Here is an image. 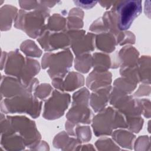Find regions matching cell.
I'll list each match as a JSON object with an SVG mask.
<instances>
[{
	"label": "cell",
	"mask_w": 151,
	"mask_h": 151,
	"mask_svg": "<svg viewBox=\"0 0 151 151\" xmlns=\"http://www.w3.org/2000/svg\"><path fill=\"white\" fill-rule=\"evenodd\" d=\"M93 66V57L89 54L76 56L74 61L75 69L83 73H87Z\"/></svg>",
	"instance_id": "obj_26"
},
{
	"label": "cell",
	"mask_w": 151,
	"mask_h": 151,
	"mask_svg": "<svg viewBox=\"0 0 151 151\" xmlns=\"http://www.w3.org/2000/svg\"><path fill=\"white\" fill-rule=\"evenodd\" d=\"M150 93V84H141L138 90L134 93V97H142L145 96H149Z\"/></svg>",
	"instance_id": "obj_36"
},
{
	"label": "cell",
	"mask_w": 151,
	"mask_h": 151,
	"mask_svg": "<svg viewBox=\"0 0 151 151\" xmlns=\"http://www.w3.org/2000/svg\"><path fill=\"white\" fill-rule=\"evenodd\" d=\"M46 28L52 32L65 31L67 28V19L58 14H54L49 18Z\"/></svg>",
	"instance_id": "obj_24"
},
{
	"label": "cell",
	"mask_w": 151,
	"mask_h": 151,
	"mask_svg": "<svg viewBox=\"0 0 151 151\" xmlns=\"http://www.w3.org/2000/svg\"><path fill=\"white\" fill-rule=\"evenodd\" d=\"M135 150H150V138L147 136H139L134 142Z\"/></svg>",
	"instance_id": "obj_34"
},
{
	"label": "cell",
	"mask_w": 151,
	"mask_h": 151,
	"mask_svg": "<svg viewBox=\"0 0 151 151\" xmlns=\"http://www.w3.org/2000/svg\"><path fill=\"white\" fill-rule=\"evenodd\" d=\"M137 70L140 82H142L143 84H150V56L143 55L138 59L137 63Z\"/></svg>",
	"instance_id": "obj_20"
},
{
	"label": "cell",
	"mask_w": 151,
	"mask_h": 151,
	"mask_svg": "<svg viewBox=\"0 0 151 151\" xmlns=\"http://www.w3.org/2000/svg\"><path fill=\"white\" fill-rule=\"evenodd\" d=\"M137 84L132 82L125 77L117 78L114 82V87L121 91L129 94L136 87Z\"/></svg>",
	"instance_id": "obj_28"
},
{
	"label": "cell",
	"mask_w": 151,
	"mask_h": 151,
	"mask_svg": "<svg viewBox=\"0 0 151 151\" xmlns=\"http://www.w3.org/2000/svg\"><path fill=\"white\" fill-rule=\"evenodd\" d=\"M52 92V88L49 84H41L36 87L34 91V96L41 99L44 100Z\"/></svg>",
	"instance_id": "obj_32"
},
{
	"label": "cell",
	"mask_w": 151,
	"mask_h": 151,
	"mask_svg": "<svg viewBox=\"0 0 151 151\" xmlns=\"http://www.w3.org/2000/svg\"><path fill=\"white\" fill-rule=\"evenodd\" d=\"M49 2L45 1L42 6L32 12L20 10L14 19L15 27L25 31L31 38H38L47 29L45 20L50 14L47 5Z\"/></svg>",
	"instance_id": "obj_1"
},
{
	"label": "cell",
	"mask_w": 151,
	"mask_h": 151,
	"mask_svg": "<svg viewBox=\"0 0 151 151\" xmlns=\"http://www.w3.org/2000/svg\"><path fill=\"white\" fill-rule=\"evenodd\" d=\"M42 102L32 94L7 98L1 101V111L5 113H26L32 118L41 113Z\"/></svg>",
	"instance_id": "obj_3"
},
{
	"label": "cell",
	"mask_w": 151,
	"mask_h": 151,
	"mask_svg": "<svg viewBox=\"0 0 151 151\" xmlns=\"http://www.w3.org/2000/svg\"><path fill=\"white\" fill-rule=\"evenodd\" d=\"M96 147L99 150H120V148L108 137L100 138L97 140L95 143Z\"/></svg>",
	"instance_id": "obj_31"
},
{
	"label": "cell",
	"mask_w": 151,
	"mask_h": 151,
	"mask_svg": "<svg viewBox=\"0 0 151 151\" xmlns=\"http://www.w3.org/2000/svg\"><path fill=\"white\" fill-rule=\"evenodd\" d=\"M67 120L78 124H89L91 120V111L88 104L72 103V106L66 114Z\"/></svg>",
	"instance_id": "obj_11"
},
{
	"label": "cell",
	"mask_w": 151,
	"mask_h": 151,
	"mask_svg": "<svg viewBox=\"0 0 151 151\" xmlns=\"http://www.w3.org/2000/svg\"><path fill=\"white\" fill-rule=\"evenodd\" d=\"M75 136L81 143L88 142L91 137V130L89 126H76Z\"/></svg>",
	"instance_id": "obj_30"
},
{
	"label": "cell",
	"mask_w": 151,
	"mask_h": 151,
	"mask_svg": "<svg viewBox=\"0 0 151 151\" xmlns=\"http://www.w3.org/2000/svg\"><path fill=\"white\" fill-rule=\"evenodd\" d=\"M73 59V55L68 48L57 53L49 52L43 55L41 65L43 69L49 68L47 73L52 79L63 78L71 67Z\"/></svg>",
	"instance_id": "obj_4"
},
{
	"label": "cell",
	"mask_w": 151,
	"mask_h": 151,
	"mask_svg": "<svg viewBox=\"0 0 151 151\" xmlns=\"http://www.w3.org/2000/svg\"><path fill=\"white\" fill-rule=\"evenodd\" d=\"M71 41V47L76 56L88 53L95 48L96 35L84 30L72 29L67 31Z\"/></svg>",
	"instance_id": "obj_8"
},
{
	"label": "cell",
	"mask_w": 151,
	"mask_h": 151,
	"mask_svg": "<svg viewBox=\"0 0 151 151\" xmlns=\"http://www.w3.org/2000/svg\"><path fill=\"white\" fill-rule=\"evenodd\" d=\"M135 42V36L130 31H124V35L120 45L126 44H134Z\"/></svg>",
	"instance_id": "obj_38"
},
{
	"label": "cell",
	"mask_w": 151,
	"mask_h": 151,
	"mask_svg": "<svg viewBox=\"0 0 151 151\" xmlns=\"http://www.w3.org/2000/svg\"><path fill=\"white\" fill-rule=\"evenodd\" d=\"M25 63L26 57H24L18 50L11 51L8 56L4 71L6 74L19 78L24 70Z\"/></svg>",
	"instance_id": "obj_13"
},
{
	"label": "cell",
	"mask_w": 151,
	"mask_h": 151,
	"mask_svg": "<svg viewBox=\"0 0 151 151\" xmlns=\"http://www.w3.org/2000/svg\"><path fill=\"white\" fill-rule=\"evenodd\" d=\"M44 50L50 52L58 49L67 48L71 41L67 31L51 32L47 29L37 39Z\"/></svg>",
	"instance_id": "obj_9"
},
{
	"label": "cell",
	"mask_w": 151,
	"mask_h": 151,
	"mask_svg": "<svg viewBox=\"0 0 151 151\" xmlns=\"http://www.w3.org/2000/svg\"><path fill=\"white\" fill-rule=\"evenodd\" d=\"M127 128L132 133H137L142 129L143 119L140 116L125 117Z\"/></svg>",
	"instance_id": "obj_29"
},
{
	"label": "cell",
	"mask_w": 151,
	"mask_h": 151,
	"mask_svg": "<svg viewBox=\"0 0 151 151\" xmlns=\"http://www.w3.org/2000/svg\"><path fill=\"white\" fill-rule=\"evenodd\" d=\"M93 67L97 71H108L112 68L113 64L109 55L101 52H96L93 55Z\"/></svg>",
	"instance_id": "obj_23"
},
{
	"label": "cell",
	"mask_w": 151,
	"mask_h": 151,
	"mask_svg": "<svg viewBox=\"0 0 151 151\" xmlns=\"http://www.w3.org/2000/svg\"><path fill=\"white\" fill-rule=\"evenodd\" d=\"M84 83V77L74 71L70 72L65 77L64 80L61 78L52 79V84L58 90L71 91L83 86Z\"/></svg>",
	"instance_id": "obj_12"
},
{
	"label": "cell",
	"mask_w": 151,
	"mask_h": 151,
	"mask_svg": "<svg viewBox=\"0 0 151 151\" xmlns=\"http://www.w3.org/2000/svg\"><path fill=\"white\" fill-rule=\"evenodd\" d=\"M7 119L15 133L22 138L25 146L34 150L41 140L35 122L24 116H8Z\"/></svg>",
	"instance_id": "obj_5"
},
{
	"label": "cell",
	"mask_w": 151,
	"mask_h": 151,
	"mask_svg": "<svg viewBox=\"0 0 151 151\" xmlns=\"http://www.w3.org/2000/svg\"><path fill=\"white\" fill-rule=\"evenodd\" d=\"M139 53L133 47L128 45L122 48L119 52L121 67L135 66L139 59Z\"/></svg>",
	"instance_id": "obj_18"
},
{
	"label": "cell",
	"mask_w": 151,
	"mask_h": 151,
	"mask_svg": "<svg viewBox=\"0 0 151 151\" xmlns=\"http://www.w3.org/2000/svg\"><path fill=\"white\" fill-rule=\"evenodd\" d=\"M90 93L86 88H83L73 94V103H83L88 104Z\"/></svg>",
	"instance_id": "obj_33"
},
{
	"label": "cell",
	"mask_w": 151,
	"mask_h": 151,
	"mask_svg": "<svg viewBox=\"0 0 151 151\" xmlns=\"http://www.w3.org/2000/svg\"><path fill=\"white\" fill-rule=\"evenodd\" d=\"M117 44L116 39L110 32L100 33L95 37V45L97 49L105 52H112Z\"/></svg>",
	"instance_id": "obj_16"
},
{
	"label": "cell",
	"mask_w": 151,
	"mask_h": 151,
	"mask_svg": "<svg viewBox=\"0 0 151 151\" xmlns=\"http://www.w3.org/2000/svg\"><path fill=\"white\" fill-rule=\"evenodd\" d=\"M80 142L76 138L70 137L65 132H61L53 140V146L63 150H77Z\"/></svg>",
	"instance_id": "obj_17"
},
{
	"label": "cell",
	"mask_w": 151,
	"mask_h": 151,
	"mask_svg": "<svg viewBox=\"0 0 151 151\" xmlns=\"http://www.w3.org/2000/svg\"><path fill=\"white\" fill-rule=\"evenodd\" d=\"M89 29L91 31H93L94 32H99L100 34L107 32V29H106L104 25L101 18L96 20L90 27Z\"/></svg>",
	"instance_id": "obj_35"
},
{
	"label": "cell",
	"mask_w": 151,
	"mask_h": 151,
	"mask_svg": "<svg viewBox=\"0 0 151 151\" xmlns=\"http://www.w3.org/2000/svg\"><path fill=\"white\" fill-rule=\"evenodd\" d=\"M142 107H143V116L146 118L150 117V101L148 99H140Z\"/></svg>",
	"instance_id": "obj_37"
},
{
	"label": "cell",
	"mask_w": 151,
	"mask_h": 151,
	"mask_svg": "<svg viewBox=\"0 0 151 151\" xmlns=\"http://www.w3.org/2000/svg\"><path fill=\"white\" fill-rule=\"evenodd\" d=\"M114 3L111 10L117 15L118 28L120 31H126L142 12V1L130 0Z\"/></svg>",
	"instance_id": "obj_6"
},
{
	"label": "cell",
	"mask_w": 151,
	"mask_h": 151,
	"mask_svg": "<svg viewBox=\"0 0 151 151\" xmlns=\"http://www.w3.org/2000/svg\"><path fill=\"white\" fill-rule=\"evenodd\" d=\"M111 83V74L108 71L93 70L86 79L87 86L93 91L110 86Z\"/></svg>",
	"instance_id": "obj_14"
},
{
	"label": "cell",
	"mask_w": 151,
	"mask_h": 151,
	"mask_svg": "<svg viewBox=\"0 0 151 151\" xmlns=\"http://www.w3.org/2000/svg\"><path fill=\"white\" fill-rule=\"evenodd\" d=\"M82 146H83L84 148H81L80 150H94L91 145H86Z\"/></svg>",
	"instance_id": "obj_40"
},
{
	"label": "cell",
	"mask_w": 151,
	"mask_h": 151,
	"mask_svg": "<svg viewBox=\"0 0 151 151\" xmlns=\"http://www.w3.org/2000/svg\"><path fill=\"white\" fill-rule=\"evenodd\" d=\"M70 101L71 97L68 94L53 90L51 96L45 103L42 114L44 118L48 120L60 118L64 114Z\"/></svg>",
	"instance_id": "obj_7"
},
{
	"label": "cell",
	"mask_w": 151,
	"mask_h": 151,
	"mask_svg": "<svg viewBox=\"0 0 151 151\" xmlns=\"http://www.w3.org/2000/svg\"><path fill=\"white\" fill-rule=\"evenodd\" d=\"M20 49L27 56L30 57H40L42 54V51L31 40H28L22 42Z\"/></svg>",
	"instance_id": "obj_27"
},
{
	"label": "cell",
	"mask_w": 151,
	"mask_h": 151,
	"mask_svg": "<svg viewBox=\"0 0 151 151\" xmlns=\"http://www.w3.org/2000/svg\"><path fill=\"white\" fill-rule=\"evenodd\" d=\"M111 91V86H109L93 92L90 101V105L95 112H100L105 109L109 100Z\"/></svg>",
	"instance_id": "obj_15"
},
{
	"label": "cell",
	"mask_w": 151,
	"mask_h": 151,
	"mask_svg": "<svg viewBox=\"0 0 151 151\" xmlns=\"http://www.w3.org/2000/svg\"><path fill=\"white\" fill-rule=\"evenodd\" d=\"M92 127L95 135L101 136L111 134L114 129L127 128V124L123 114L109 107L93 117Z\"/></svg>",
	"instance_id": "obj_2"
},
{
	"label": "cell",
	"mask_w": 151,
	"mask_h": 151,
	"mask_svg": "<svg viewBox=\"0 0 151 151\" xmlns=\"http://www.w3.org/2000/svg\"><path fill=\"white\" fill-rule=\"evenodd\" d=\"M4 10V15H1V30L6 31L11 28L12 20L17 15V8L10 5H6L3 7Z\"/></svg>",
	"instance_id": "obj_25"
},
{
	"label": "cell",
	"mask_w": 151,
	"mask_h": 151,
	"mask_svg": "<svg viewBox=\"0 0 151 151\" xmlns=\"http://www.w3.org/2000/svg\"><path fill=\"white\" fill-rule=\"evenodd\" d=\"M97 1H76L74 3L76 5L85 8V9H90L93 8L97 3Z\"/></svg>",
	"instance_id": "obj_39"
},
{
	"label": "cell",
	"mask_w": 151,
	"mask_h": 151,
	"mask_svg": "<svg viewBox=\"0 0 151 151\" xmlns=\"http://www.w3.org/2000/svg\"><path fill=\"white\" fill-rule=\"evenodd\" d=\"M112 134L113 140L122 147L132 149L133 143L135 139V135L130 132L117 130Z\"/></svg>",
	"instance_id": "obj_21"
},
{
	"label": "cell",
	"mask_w": 151,
	"mask_h": 151,
	"mask_svg": "<svg viewBox=\"0 0 151 151\" xmlns=\"http://www.w3.org/2000/svg\"><path fill=\"white\" fill-rule=\"evenodd\" d=\"M38 83L26 86L18 78L4 77L2 78L1 93L8 98L32 94L33 90L38 86Z\"/></svg>",
	"instance_id": "obj_10"
},
{
	"label": "cell",
	"mask_w": 151,
	"mask_h": 151,
	"mask_svg": "<svg viewBox=\"0 0 151 151\" xmlns=\"http://www.w3.org/2000/svg\"><path fill=\"white\" fill-rule=\"evenodd\" d=\"M84 12L79 8H73L68 14L67 18V28L70 30L76 29L83 27V18Z\"/></svg>",
	"instance_id": "obj_22"
},
{
	"label": "cell",
	"mask_w": 151,
	"mask_h": 151,
	"mask_svg": "<svg viewBox=\"0 0 151 151\" xmlns=\"http://www.w3.org/2000/svg\"><path fill=\"white\" fill-rule=\"evenodd\" d=\"M1 144L2 147L7 150H21L25 147L21 136L16 133L9 135L1 134Z\"/></svg>",
	"instance_id": "obj_19"
}]
</instances>
